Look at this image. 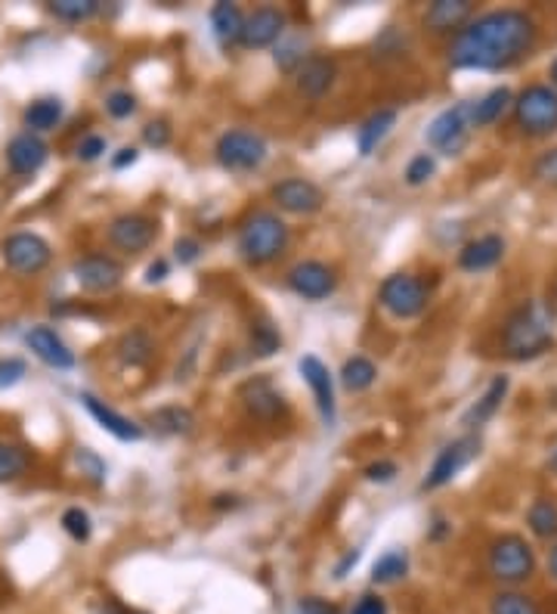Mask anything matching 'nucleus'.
Returning a JSON list of instances; mask_svg holds the SVG:
<instances>
[{
	"instance_id": "1",
	"label": "nucleus",
	"mask_w": 557,
	"mask_h": 614,
	"mask_svg": "<svg viewBox=\"0 0 557 614\" xmlns=\"http://www.w3.org/2000/svg\"><path fill=\"white\" fill-rule=\"evenodd\" d=\"M536 44V23L520 10H493L465 25L450 47L455 68L495 72L520 63Z\"/></svg>"
},
{
	"instance_id": "2",
	"label": "nucleus",
	"mask_w": 557,
	"mask_h": 614,
	"mask_svg": "<svg viewBox=\"0 0 557 614\" xmlns=\"http://www.w3.org/2000/svg\"><path fill=\"white\" fill-rule=\"evenodd\" d=\"M555 345L552 314L542 302H523L511 310L502 330V351L511 360H533Z\"/></svg>"
},
{
	"instance_id": "3",
	"label": "nucleus",
	"mask_w": 557,
	"mask_h": 614,
	"mask_svg": "<svg viewBox=\"0 0 557 614\" xmlns=\"http://www.w3.org/2000/svg\"><path fill=\"white\" fill-rule=\"evenodd\" d=\"M288 248V227L273 212H255L238 227V255L248 264H270Z\"/></svg>"
},
{
	"instance_id": "4",
	"label": "nucleus",
	"mask_w": 557,
	"mask_h": 614,
	"mask_svg": "<svg viewBox=\"0 0 557 614\" xmlns=\"http://www.w3.org/2000/svg\"><path fill=\"white\" fill-rule=\"evenodd\" d=\"M490 574H493L498 584H523L536 574V555H533V547L517 537V534H505L498 537L493 547H490Z\"/></svg>"
},
{
	"instance_id": "5",
	"label": "nucleus",
	"mask_w": 557,
	"mask_h": 614,
	"mask_svg": "<svg viewBox=\"0 0 557 614\" xmlns=\"http://www.w3.org/2000/svg\"><path fill=\"white\" fill-rule=\"evenodd\" d=\"M517 128L530 137H548L557 131V90L548 85H530L515 100Z\"/></svg>"
},
{
	"instance_id": "6",
	"label": "nucleus",
	"mask_w": 557,
	"mask_h": 614,
	"mask_svg": "<svg viewBox=\"0 0 557 614\" xmlns=\"http://www.w3.org/2000/svg\"><path fill=\"white\" fill-rule=\"evenodd\" d=\"M474 131V103L471 100H462L450 110H443L433 121L428 125V140L437 153L443 155H458L468 146V137Z\"/></svg>"
},
{
	"instance_id": "7",
	"label": "nucleus",
	"mask_w": 557,
	"mask_h": 614,
	"mask_svg": "<svg viewBox=\"0 0 557 614\" xmlns=\"http://www.w3.org/2000/svg\"><path fill=\"white\" fill-rule=\"evenodd\" d=\"M215 153L226 171H255L267 158V140L258 131L233 128L217 140Z\"/></svg>"
},
{
	"instance_id": "8",
	"label": "nucleus",
	"mask_w": 557,
	"mask_h": 614,
	"mask_svg": "<svg viewBox=\"0 0 557 614\" xmlns=\"http://www.w3.org/2000/svg\"><path fill=\"white\" fill-rule=\"evenodd\" d=\"M378 302L397 320H412L428 307V285L412 273H390L381 283Z\"/></svg>"
},
{
	"instance_id": "9",
	"label": "nucleus",
	"mask_w": 557,
	"mask_h": 614,
	"mask_svg": "<svg viewBox=\"0 0 557 614\" xmlns=\"http://www.w3.org/2000/svg\"><path fill=\"white\" fill-rule=\"evenodd\" d=\"M0 252H3L7 267L16 270V273H22V277H35V273H41L43 267L50 264V258H53L50 242L43 240V236H38V233H28V230L7 236L3 245H0Z\"/></svg>"
},
{
	"instance_id": "10",
	"label": "nucleus",
	"mask_w": 557,
	"mask_h": 614,
	"mask_svg": "<svg viewBox=\"0 0 557 614\" xmlns=\"http://www.w3.org/2000/svg\"><path fill=\"white\" fill-rule=\"evenodd\" d=\"M72 273H75V283L81 285L85 292H93V295L115 292L125 280V267L108 255H85V258L75 261Z\"/></svg>"
},
{
	"instance_id": "11",
	"label": "nucleus",
	"mask_w": 557,
	"mask_h": 614,
	"mask_svg": "<svg viewBox=\"0 0 557 614\" xmlns=\"http://www.w3.org/2000/svg\"><path fill=\"white\" fill-rule=\"evenodd\" d=\"M480 453V438H474V435H468V438H458L452 440L450 447H443L440 450V457L433 460V465H430L428 478H425V490H437V487H443V484H450L468 462L474 460Z\"/></svg>"
},
{
	"instance_id": "12",
	"label": "nucleus",
	"mask_w": 557,
	"mask_h": 614,
	"mask_svg": "<svg viewBox=\"0 0 557 614\" xmlns=\"http://www.w3.org/2000/svg\"><path fill=\"white\" fill-rule=\"evenodd\" d=\"M158 233V223L146 215H121L108 223V242L125 252V255H140L146 252Z\"/></svg>"
},
{
	"instance_id": "13",
	"label": "nucleus",
	"mask_w": 557,
	"mask_h": 614,
	"mask_svg": "<svg viewBox=\"0 0 557 614\" xmlns=\"http://www.w3.org/2000/svg\"><path fill=\"white\" fill-rule=\"evenodd\" d=\"M338 277L328 264L322 261H300L288 270V289L307 298V302H322L335 292Z\"/></svg>"
},
{
	"instance_id": "14",
	"label": "nucleus",
	"mask_w": 557,
	"mask_h": 614,
	"mask_svg": "<svg viewBox=\"0 0 557 614\" xmlns=\"http://www.w3.org/2000/svg\"><path fill=\"white\" fill-rule=\"evenodd\" d=\"M273 199L282 212L288 215H316L322 208V190L313 180H303V177H288V180H278L273 187Z\"/></svg>"
},
{
	"instance_id": "15",
	"label": "nucleus",
	"mask_w": 557,
	"mask_h": 614,
	"mask_svg": "<svg viewBox=\"0 0 557 614\" xmlns=\"http://www.w3.org/2000/svg\"><path fill=\"white\" fill-rule=\"evenodd\" d=\"M285 13L276 10V7H260L255 10L248 20H245V31H242V44L248 50H263V47H273L276 41H282L285 35Z\"/></svg>"
},
{
	"instance_id": "16",
	"label": "nucleus",
	"mask_w": 557,
	"mask_h": 614,
	"mask_svg": "<svg viewBox=\"0 0 557 614\" xmlns=\"http://www.w3.org/2000/svg\"><path fill=\"white\" fill-rule=\"evenodd\" d=\"M47 155H50V146L43 143L41 137L25 131L16 133V137L10 140V146H7V165H10L13 175H38L43 168V162H47Z\"/></svg>"
},
{
	"instance_id": "17",
	"label": "nucleus",
	"mask_w": 557,
	"mask_h": 614,
	"mask_svg": "<svg viewBox=\"0 0 557 614\" xmlns=\"http://www.w3.org/2000/svg\"><path fill=\"white\" fill-rule=\"evenodd\" d=\"M25 345L35 351L38 360H43L53 370H72L75 367V351L50 327H35V330L25 332Z\"/></svg>"
},
{
	"instance_id": "18",
	"label": "nucleus",
	"mask_w": 557,
	"mask_h": 614,
	"mask_svg": "<svg viewBox=\"0 0 557 614\" xmlns=\"http://www.w3.org/2000/svg\"><path fill=\"white\" fill-rule=\"evenodd\" d=\"M474 3L471 0H433L425 13V28L433 35H450V31H462L471 23Z\"/></svg>"
},
{
	"instance_id": "19",
	"label": "nucleus",
	"mask_w": 557,
	"mask_h": 614,
	"mask_svg": "<svg viewBox=\"0 0 557 614\" xmlns=\"http://www.w3.org/2000/svg\"><path fill=\"white\" fill-rule=\"evenodd\" d=\"M300 375H303V382L310 385V392L316 397V407H320L322 419H325V422H335V385H332L328 367L322 363L320 357L307 354V357H300Z\"/></svg>"
},
{
	"instance_id": "20",
	"label": "nucleus",
	"mask_w": 557,
	"mask_h": 614,
	"mask_svg": "<svg viewBox=\"0 0 557 614\" xmlns=\"http://www.w3.org/2000/svg\"><path fill=\"white\" fill-rule=\"evenodd\" d=\"M335 78H338V66L328 56H307L298 66V72H295L298 90L303 97H313V100H320L322 93H328L332 85H335Z\"/></svg>"
},
{
	"instance_id": "21",
	"label": "nucleus",
	"mask_w": 557,
	"mask_h": 614,
	"mask_svg": "<svg viewBox=\"0 0 557 614\" xmlns=\"http://www.w3.org/2000/svg\"><path fill=\"white\" fill-rule=\"evenodd\" d=\"M505 258V240L502 236H480L471 240L462 252H458V267L468 270V273H480V270H490L495 264Z\"/></svg>"
},
{
	"instance_id": "22",
	"label": "nucleus",
	"mask_w": 557,
	"mask_h": 614,
	"mask_svg": "<svg viewBox=\"0 0 557 614\" xmlns=\"http://www.w3.org/2000/svg\"><path fill=\"white\" fill-rule=\"evenodd\" d=\"M81 400H85L87 413L96 419V422H100V425L106 428L108 435H115L118 440H140V438H143V428H140L137 422H130V419L121 417L118 410H112V407H108V404H103L100 397L85 395Z\"/></svg>"
},
{
	"instance_id": "23",
	"label": "nucleus",
	"mask_w": 557,
	"mask_h": 614,
	"mask_svg": "<svg viewBox=\"0 0 557 614\" xmlns=\"http://www.w3.org/2000/svg\"><path fill=\"white\" fill-rule=\"evenodd\" d=\"M242 400L258 419H276L278 413H285V400L267 379H251L242 388Z\"/></svg>"
},
{
	"instance_id": "24",
	"label": "nucleus",
	"mask_w": 557,
	"mask_h": 614,
	"mask_svg": "<svg viewBox=\"0 0 557 614\" xmlns=\"http://www.w3.org/2000/svg\"><path fill=\"white\" fill-rule=\"evenodd\" d=\"M211 28H215L220 44H238L242 31H245V16H242V10H238L236 3L220 0V3L211 7Z\"/></svg>"
},
{
	"instance_id": "25",
	"label": "nucleus",
	"mask_w": 557,
	"mask_h": 614,
	"mask_svg": "<svg viewBox=\"0 0 557 614\" xmlns=\"http://www.w3.org/2000/svg\"><path fill=\"white\" fill-rule=\"evenodd\" d=\"M505 395H508V379L505 375H495L493 382H490V388L483 392V397L474 404L471 410L465 413V419H462V425L465 428H480L487 419L495 417V410L502 407V400H505Z\"/></svg>"
},
{
	"instance_id": "26",
	"label": "nucleus",
	"mask_w": 557,
	"mask_h": 614,
	"mask_svg": "<svg viewBox=\"0 0 557 614\" xmlns=\"http://www.w3.org/2000/svg\"><path fill=\"white\" fill-rule=\"evenodd\" d=\"M60 121H63V100L56 97H41L25 110V128L31 133L53 131Z\"/></svg>"
},
{
	"instance_id": "27",
	"label": "nucleus",
	"mask_w": 557,
	"mask_h": 614,
	"mask_svg": "<svg viewBox=\"0 0 557 614\" xmlns=\"http://www.w3.org/2000/svg\"><path fill=\"white\" fill-rule=\"evenodd\" d=\"M508 106H515V97L508 88H495L490 90L483 100L474 103V128H487V125H495Z\"/></svg>"
},
{
	"instance_id": "28",
	"label": "nucleus",
	"mask_w": 557,
	"mask_h": 614,
	"mask_svg": "<svg viewBox=\"0 0 557 614\" xmlns=\"http://www.w3.org/2000/svg\"><path fill=\"white\" fill-rule=\"evenodd\" d=\"M397 125V110H378L372 118H365V125L360 128L357 133V146H360V153L368 155L381 140H385L390 128Z\"/></svg>"
},
{
	"instance_id": "29",
	"label": "nucleus",
	"mask_w": 557,
	"mask_h": 614,
	"mask_svg": "<svg viewBox=\"0 0 557 614\" xmlns=\"http://www.w3.org/2000/svg\"><path fill=\"white\" fill-rule=\"evenodd\" d=\"M28 465H31V457H28L25 447L0 440V484H10L22 478V475L28 472Z\"/></svg>"
},
{
	"instance_id": "30",
	"label": "nucleus",
	"mask_w": 557,
	"mask_h": 614,
	"mask_svg": "<svg viewBox=\"0 0 557 614\" xmlns=\"http://www.w3.org/2000/svg\"><path fill=\"white\" fill-rule=\"evenodd\" d=\"M375 379H378V370H375V363L368 357H350L344 363L341 382L347 392H365V388L375 385Z\"/></svg>"
},
{
	"instance_id": "31",
	"label": "nucleus",
	"mask_w": 557,
	"mask_h": 614,
	"mask_svg": "<svg viewBox=\"0 0 557 614\" xmlns=\"http://www.w3.org/2000/svg\"><path fill=\"white\" fill-rule=\"evenodd\" d=\"M409 571V555L403 549H390L385 552L378 562H375V568H372V584H397V580H403Z\"/></svg>"
},
{
	"instance_id": "32",
	"label": "nucleus",
	"mask_w": 557,
	"mask_h": 614,
	"mask_svg": "<svg viewBox=\"0 0 557 614\" xmlns=\"http://www.w3.org/2000/svg\"><path fill=\"white\" fill-rule=\"evenodd\" d=\"M527 522H530V530L536 534V537H557V503L555 500H548V497H542L536 503L530 506V512H527Z\"/></svg>"
},
{
	"instance_id": "33",
	"label": "nucleus",
	"mask_w": 557,
	"mask_h": 614,
	"mask_svg": "<svg viewBox=\"0 0 557 614\" xmlns=\"http://www.w3.org/2000/svg\"><path fill=\"white\" fill-rule=\"evenodd\" d=\"M50 13L63 23H87L100 13V0H53Z\"/></svg>"
},
{
	"instance_id": "34",
	"label": "nucleus",
	"mask_w": 557,
	"mask_h": 614,
	"mask_svg": "<svg viewBox=\"0 0 557 614\" xmlns=\"http://www.w3.org/2000/svg\"><path fill=\"white\" fill-rule=\"evenodd\" d=\"M118 357H121L128 367H143V363H150L152 338L143 330H133L130 335L121 338V345H118Z\"/></svg>"
},
{
	"instance_id": "35",
	"label": "nucleus",
	"mask_w": 557,
	"mask_h": 614,
	"mask_svg": "<svg viewBox=\"0 0 557 614\" xmlns=\"http://www.w3.org/2000/svg\"><path fill=\"white\" fill-rule=\"evenodd\" d=\"M152 422H155V428L165 432V435H190L195 425L193 413L183 410V407H165V410L152 413Z\"/></svg>"
},
{
	"instance_id": "36",
	"label": "nucleus",
	"mask_w": 557,
	"mask_h": 614,
	"mask_svg": "<svg viewBox=\"0 0 557 614\" xmlns=\"http://www.w3.org/2000/svg\"><path fill=\"white\" fill-rule=\"evenodd\" d=\"M493 614H542L539 612V605L530 599V596H523V592H498L493 599Z\"/></svg>"
},
{
	"instance_id": "37",
	"label": "nucleus",
	"mask_w": 557,
	"mask_h": 614,
	"mask_svg": "<svg viewBox=\"0 0 557 614\" xmlns=\"http://www.w3.org/2000/svg\"><path fill=\"white\" fill-rule=\"evenodd\" d=\"M63 527H65V534H68L72 540H78V543H87V540H90V534H93V522H90V515H87L81 506L65 509Z\"/></svg>"
},
{
	"instance_id": "38",
	"label": "nucleus",
	"mask_w": 557,
	"mask_h": 614,
	"mask_svg": "<svg viewBox=\"0 0 557 614\" xmlns=\"http://www.w3.org/2000/svg\"><path fill=\"white\" fill-rule=\"evenodd\" d=\"M251 345H255V354L258 357H270V354L278 351V345H282V338H278V332L273 330V323H255V330H251Z\"/></svg>"
},
{
	"instance_id": "39",
	"label": "nucleus",
	"mask_w": 557,
	"mask_h": 614,
	"mask_svg": "<svg viewBox=\"0 0 557 614\" xmlns=\"http://www.w3.org/2000/svg\"><path fill=\"white\" fill-rule=\"evenodd\" d=\"M433 171H437V162H433V155H428V153L415 155V158L409 162V168H406V183H409V187H422V183H428L430 177H433Z\"/></svg>"
},
{
	"instance_id": "40",
	"label": "nucleus",
	"mask_w": 557,
	"mask_h": 614,
	"mask_svg": "<svg viewBox=\"0 0 557 614\" xmlns=\"http://www.w3.org/2000/svg\"><path fill=\"white\" fill-rule=\"evenodd\" d=\"M106 112L112 118H128L137 112V97L128 90H115L106 97Z\"/></svg>"
},
{
	"instance_id": "41",
	"label": "nucleus",
	"mask_w": 557,
	"mask_h": 614,
	"mask_svg": "<svg viewBox=\"0 0 557 614\" xmlns=\"http://www.w3.org/2000/svg\"><path fill=\"white\" fill-rule=\"evenodd\" d=\"M108 150L106 137H100V133H90V137H85L81 143H78V150H75V155L81 158V162H96V158H103Z\"/></svg>"
},
{
	"instance_id": "42",
	"label": "nucleus",
	"mask_w": 557,
	"mask_h": 614,
	"mask_svg": "<svg viewBox=\"0 0 557 614\" xmlns=\"http://www.w3.org/2000/svg\"><path fill=\"white\" fill-rule=\"evenodd\" d=\"M533 175H536L542 183L557 187V150H548V153L539 155L536 165H533Z\"/></svg>"
},
{
	"instance_id": "43",
	"label": "nucleus",
	"mask_w": 557,
	"mask_h": 614,
	"mask_svg": "<svg viewBox=\"0 0 557 614\" xmlns=\"http://www.w3.org/2000/svg\"><path fill=\"white\" fill-rule=\"evenodd\" d=\"M22 375H25V360H20V357L0 360V392H3V388H13L16 382H22Z\"/></svg>"
},
{
	"instance_id": "44",
	"label": "nucleus",
	"mask_w": 557,
	"mask_h": 614,
	"mask_svg": "<svg viewBox=\"0 0 557 614\" xmlns=\"http://www.w3.org/2000/svg\"><path fill=\"white\" fill-rule=\"evenodd\" d=\"M143 140L155 146V150H165L168 143H171V128H168V121H150L146 128H143Z\"/></svg>"
},
{
	"instance_id": "45",
	"label": "nucleus",
	"mask_w": 557,
	"mask_h": 614,
	"mask_svg": "<svg viewBox=\"0 0 557 614\" xmlns=\"http://www.w3.org/2000/svg\"><path fill=\"white\" fill-rule=\"evenodd\" d=\"M393 475H397V462L390 460H381V462H372L368 469H365V478L368 482H393Z\"/></svg>"
},
{
	"instance_id": "46",
	"label": "nucleus",
	"mask_w": 557,
	"mask_h": 614,
	"mask_svg": "<svg viewBox=\"0 0 557 614\" xmlns=\"http://www.w3.org/2000/svg\"><path fill=\"white\" fill-rule=\"evenodd\" d=\"M350 614H387V602L381 596H372V592H365L363 599L353 605V612Z\"/></svg>"
},
{
	"instance_id": "47",
	"label": "nucleus",
	"mask_w": 557,
	"mask_h": 614,
	"mask_svg": "<svg viewBox=\"0 0 557 614\" xmlns=\"http://www.w3.org/2000/svg\"><path fill=\"white\" fill-rule=\"evenodd\" d=\"M173 252H177V261L180 264H193L198 261V255H202V245L195 240H177Z\"/></svg>"
},
{
	"instance_id": "48",
	"label": "nucleus",
	"mask_w": 557,
	"mask_h": 614,
	"mask_svg": "<svg viewBox=\"0 0 557 614\" xmlns=\"http://www.w3.org/2000/svg\"><path fill=\"white\" fill-rule=\"evenodd\" d=\"M300 614H338V609H335V605H328L325 599L310 596V599H303V602H300Z\"/></svg>"
},
{
	"instance_id": "49",
	"label": "nucleus",
	"mask_w": 557,
	"mask_h": 614,
	"mask_svg": "<svg viewBox=\"0 0 557 614\" xmlns=\"http://www.w3.org/2000/svg\"><path fill=\"white\" fill-rule=\"evenodd\" d=\"M133 162H137V150H133V146H125L121 153L112 158V165H115V168H128V165H133Z\"/></svg>"
},
{
	"instance_id": "50",
	"label": "nucleus",
	"mask_w": 557,
	"mask_h": 614,
	"mask_svg": "<svg viewBox=\"0 0 557 614\" xmlns=\"http://www.w3.org/2000/svg\"><path fill=\"white\" fill-rule=\"evenodd\" d=\"M165 273H168V264H165V261L152 264L150 277H146V280H150V283H158V280H165Z\"/></svg>"
},
{
	"instance_id": "51",
	"label": "nucleus",
	"mask_w": 557,
	"mask_h": 614,
	"mask_svg": "<svg viewBox=\"0 0 557 614\" xmlns=\"http://www.w3.org/2000/svg\"><path fill=\"white\" fill-rule=\"evenodd\" d=\"M548 571H552V577L557 580V547L552 549V555H548Z\"/></svg>"
},
{
	"instance_id": "52",
	"label": "nucleus",
	"mask_w": 557,
	"mask_h": 614,
	"mask_svg": "<svg viewBox=\"0 0 557 614\" xmlns=\"http://www.w3.org/2000/svg\"><path fill=\"white\" fill-rule=\"evenodd\" d=\"M552 85H555V90H557V60L552 63Z\"/></svg>"
},
{
	"instance_id": "53",
	"label": "nucleus",
	"mask_w": 557,
	"mask_h": 614,
	"mask_svg": "<svg viewBox=\"0 0 557 614\" xmlns=\"http://www.w3.org/2000/svg\"><path fill=\"white\" fill-rule=\"evenodd\" d=\"M121 614H143V612H125V609H121Z\"/></svg>"
}]
</instances>
